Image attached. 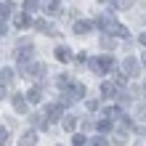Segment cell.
I'll return each instance as SVG.
<instances>
[{
    "instance_id": "obj_1",
    "label": "cell",
    "mask_w": 146,
    "mask_h": 146,
    "mask_svg": "<svg viewBox=\"0 0 146 146\" xmlns=\"http://www.w3.org/2000/svg\"><path fill=\"white\" fill-rule=\"evenodd\" d=\"M93 24H98V27H104L109 35H114V37H127V29L122 27V24H117V21H111L109 16H98Z\"/></svg>"
},
{
    "instance_id": "obj_2",
    "label": "cell",
    "mask_w": 146,
    "mask_h": 146,
    "mask_svg": "<svg viewBox=\"0 0 146 146\" xmlns=\"http://www.w3.org/2000/svg\"><path fill=\"white\" fill-rule=\"evenodd\" d=\"M114 58L111 56H101V58H90V69L96 72V74H104V72H109V69H114Z\"/></svg>"
},
{
    "instance_id": "obj_3",
    "label": "cell",
    "mask_w": 146,
    "mask_h": 146,
    "mask_svg": "<svg viewBox=\"0 0 146 146\" xmlns=\"http://www.w3.org/2000/svg\"><path fill=\"white\" fill-rule=\"evenodd\" d=\"M122 69H125V74H127V77H135V74H138V72H141V64H138V61H135V58H133V56H127V58H125V61H122Z\"/></svg>"
},
{
    "instance_id": "obj_4",
    "label": "cell",
    "mask_w": 146,
    "mask_h": 146,
    "mask_svg": "<svg viewBox=\"0 0 146 146\" xmlns=\"http://www.w3.org/2000/svg\"><path fill=\"white\" fill-rule=\"evenodd\" d=\"M11 101H13V109L19 111V114H27V109H29V101H27V96L16 93V96H11Z\"/></svg>"
},
{
    "instance_id": "obj_5",
    "label": "cell",
    "mask_w": 146,
    "mask_h": 146,
    "mask_svg": "<svg viewBox=\"0 0 146 146\" xmlns=\"http://www.w3.org/2000/svg\"><path fill=\"white\" fill-rule=\"evenodd\" d=\"M61 101H58V104H50L48 109H45V117H48V122H56V119H61Z\"/></svg>"
},
{
    "instance_id": "obj_6",
    "label": "cell",
    "mask_w": 146,
    "mask_h": 146,
    "mask_svg": "<svg viewBox=\"0 0 146 146\" xmlns=\"http://www.w3.org/2000/svg\"><path fill=\"white\" fill-rule=\"evenodd\" d=\"M77 35H88V32L93 29V21H88V19H80V21H74V27H72Z\"/></svg>"
},
{
    "instance_id": "obj_7",
    "label": "cell",
    "mask_w": 146,
    "mask_h": 146,
    "mask_svg": "<svg viewBox=\"0 0 146 146\" xmlns=\"http://www.w3.org/2000/svg\"><path fill=\"white\" fill-rule=\"evenodd\" d=\"M35 29H40L42 35H58L53 24H50V21H42V19H40V21H35Z\"/></svg>"
},
{
    "instance_id": "obj_8",
    "label": "cell",
    "mask_w": 146,
    "mask_h": 146,
    "mask_svg": "<svg viewBox=\"0 0 146 146\" xmlns=\"http://www.w3.org/2000/svg\"><path fill=\"white\" fill-rule=\"evenodd\" d=\"M35 143H37V133L35 130H27L21 135V141H19V146H35Z\"/></svg>"
},
{
    "instance_id": "obj_9",
    "label": "cell",
    "mask_w": 146,
    "mask_h": 146,
    "mask_svg": "<svg viewBox=\"0 0 146 146\" xmlns=\"http://www.w3.org/2000/svg\"><path fill=\"white\" fill-rule=\"evenodd\" d=\"M53 53H56L58 61H64V64H66V61H72V50H69V48H64V45H58Z\"/></svg>"
},
{
    "instance_id": "obj_10",
    "label": "cell",
    "mask_w": 146,
    "mask_h": 146,
    "mask_svg": "<svg viewBox=\"0 0 146 146\" xmlns=\"http://www.w3.org/2000/svg\"><path fill=\"white\" fill-rule=\"evenodd\" d=\"M45 13H48V16L61 13V3H58V0H48V3H45Z\"/></svg>"
},
{
    "instance_id": "obj_11",
    "label": "cell",
    "mask_w": 146,
    "mask_h": 146,
    "mask_svg": "<svg viewBox=\"0 0 146 146\" xmlns=\"http://www.w3.org/2000/svg\"><path fill=\"white\" fill-rule=\"evenodd\" d=\"M101 93H104L106 98H114V96H117V88H114V82H104V85H101Z\"/></svg>"
},
{
    "instance_id": "obj_12",
    "label": "cell",
    "mask_w": 146,
    "mask_h": 146,
    "mask_svg": "<svg viewBox=\"0 0 146 146\" xmlns=\"http://www.w3.org/2000/svg\"><path fill=\"white\" fill-rule=\"evenodd\" d=\"M32 122H35L37 127H42V130H45V127H50V122H48L45 114H32Z\"/></svg>"
},
{
    "instance_id": "obj_13",
    "label": "cell",
    "mask_w": 146,
    "mask_h": 146,
    "mask_svg": "<svg viewBox=\"0 0 146 146\" xmlns=\"http://www.w3.org/2000/svg\"><path fill=\"white\" fill-rule=\"evenodd\" d=\"M61 125H64V130H69V133H72L74 127H77V117H74V114H66Z\"/></svg>"
},
{
    "instance_id": "obj_14",
    "label": "cell",
    "mask_w": 146,
    "mask_h": 146,
    "mask_svg": "<svg viewBox=\"0 0 146 146\" xmlns=\"http://www.w3.org/2000/svg\"><path fill=\"white\" fill-rule=\"evenodd\" d=\"M13 24H16L19 29L27 27V24H29V16H27V13H16V16H13Z\"/></svg>"
},
{
    "instance_id": "obj_15",
    "label": "cell",
    "mask_w": 146,
    "mask_h": 146,
    "mask_svg": "<svg viewBox=\"0 0 146 146\" xmlns=\"http://www.w3.org/2000/svg\"><path fill=\"white\" fill-rule=\"evenodd\" d=\"M40 8V0H24V11L32 13V11H37Z\"/></svg>"
},
{
    "instance_id": "obj_16",
    "label": "cell",
    "mask_w": 146,
    "mask_h": 146,
    "mask_svg": "<svg viewBox=\"0 0 146 146\" xmlns=\"http://www.w3.org/2000/svg\"><path fill=\"white\" fill-rule=\"evenodd\" d=\"M101 45H104L106 50H111V48H114V35H104V37H101Z\"/></svg>"
},
{
    "instance_id": "obj_17",
    "label": "cell",
    "mask_w": 146,
    "mask_h": 146,
    "mask_svg": "<svg viewBox=\"0 0 146 146\" xmlns=\"http://www.w3.org/2000/svg\"><path fill=\"white\" fill-rule=\"evenodd\" d=\"M11 11H13V5H11V3H0V19L11 16Z\"/></svg>"
},
{
    "instance_id": "obj_18",
    "label": "cell",
    "mask_w": 146,
    "mask_h": 146,
    "mask_svg": "<svg viewBox=\"0 0 146 146\" xmlns=\"http://www.w3.org/2000/svg\"><path fill=\"white\" fill-rule=\"evenodd\" d=\"M27 101H32V104H37V101H40V88H32V90L27 93Z\"/></svg>"
},
{
    "instance_id": "obj_19",
    "label": "cell",
    "mask_w": 146,
    "mask_h": 146,
    "mask_svg": "<svg viewBox=\"0 0 146 146\" xmlns=\"http://www.w3.org/2000/svg\"><path fill=\"white\" fill-rule=\"evenodd\" d=\"M111 125H114V119H101V122H98V130L106 133V130H111Z\"/></svg>"
},
{
    "instance_id": "obj_20",
    "label": "cell",
    "mask_w": 146,
    "mask_h": 146,
    "mask_svg": "<svg viewBox=\"0 0 146 146\" xmlns=\"http://www.w3.org/2000/svg\"><path fill=\"white\" fill-rule=\"evenodd\" d=\"M135 114L138 119H146V104H135Z\"/></svg>"
},
{
    "instance_id": "obj_21",
    "label": "cell",
    "mask_w": 146,
    "mask_h": 146,
    "mask_svg": "<svg viewBox=\"0 0 146 146\" xmlns=\"http://www.w3.org/2000/svg\"><path fill=\"white\" fill-rule=\"evenodd\" d=\"M88 146H109V141H106V138H90Z\"/></svg>"
},
{
    "instance_id": "obj_22",
    "label": "cell",
    "mask_w": 146,
    "mask_h": 146,
    "mask_svg": "<svg viewBox=\"0 0 146 146\" xmlns=\"http://www.w3.org/2000/svg\"><path fill=\"white\" fill-rule=\"evenodd\" d=\"M58 85H61V88H69V85H72L69 74H61V77H58Z\"/></svg>"
},
{
    "instance_id": "obj_23",
    "label": "cell",
    "mask_w": 146,
    "mask_h": 146,
    "mask_svg": "<svg viewBox=\"0 0 146 146\" xmlns=\"http://www.w3.org/2000/svg\"><path fill=\"white\" fill-rule=\"evenodd\" d=\"M72 141H74V146H82V143H85V135L77 133V135H72Z\"/></svg>"
},
{
    "instance_id": "obj_24",
    "label": "cell",
    "mask_w": 146,
    "mask_h": 146,
    "mask_svg": "<svg viewBox=\"0 0 146 146\" xmlns=\"http://www.w3.org/2000/svg\"><path fill=\"white\" fill-rule=\"evenodd\" d=\"M0 74H3V80H13V69H3Z\"/></svg>"
},
{
    "instance_id": "obj_25",
    "label": "cell",
    "mask_w": 146,
    "mask_h": 146,
    "mask_svg": "<svg viewBox=\"0 0 146 146\" xmlns=\"http://www.w3.org/2000/svg\"><path fill=\"white\" fill-rule=\"evenodd\" d=\"M5 138H8V130H5V127H0V146L5 143Z\"/></svg>"
},
{
    "instance_id": "obj_26",
    "label": "cell",
    "mask_w": 146,
    "mask_h": 146,
    "mask_svg": "<svg viewBox=\"0 0 146 146\" xmlns=\"http://www.w3.org/2000/svg\"><path fill=\"white\" fill-rule=\"evenodd\" d=\"M138 40H141V45H146V32H143V35H138Z\"/></svg>"
},
{
    "instance_id": "obj_27",
    "label": "cell",
    "mask_w": 146,
    "mask_h": 146,
    "mask_svg": "<svg viewBox=\"0 0 146 146\" xmlns=\"http://www.w3.org/2000/svg\"><path fill=\"white\" fill-rule=\"evenodd\" d=\"M3 35H5V24L0 21V37H3Z\"/></svg>"
},
{
    "instance_id": "obj_28",
    "label": "cell",
    "mask_w": 146,
    "mask_h": 146,
    "mask_svg": "<svg viewBox=\"0 0 146 146\" xmlns=\"http://www.w3.org/2000/svg\"><path fill=\"white\" fill-rule=\"evenodd\" d=\"M135 133H141V135H146V127H135Z\"/></svg>"
},
{
    "instance_id": "obj_29",
    "label": "cell",
    "mask_w": 146,
    "mask_h": 146,
    "mask_svg": "<svg viewBox=\"0 0 146 146\" xmlns=\"http://www.w3.org/2000/svg\"><path fill=\"white\" fill-rule=\"evenodd\" d=\"M5 96V88H3V85H0V98H3Z\"/></svg>"
},
{
    "instance_id": "obj_30",
    "label": "cell",
    "mask_w": 146,
    "mask_h": 146,
    "mask_svg": "<svg viewBox=\"0 0 146 146\" xmlns=\"http://www.w3.org/2000/svg\"><path fill=\"white\" fill-rule=\"evenodd\" d=\"M143 66H146V53H143Z\"/></svg>"
},
{
    "instance_id": "obj_31",
    "label": "cell",
    "mask_w": 146,
    "mask_h": 146,
    "mask_svg": "<svg viewBox=\"0 0 146 146\" xmlns=\"http://www.w3.org/2000/svg\"><path fill=\"white\" fill-rule=\"evenodd\" d=\"M101 3H106V0H101ZM111 3H114V0H111Z\"/></svg>"
}]
</instances>
